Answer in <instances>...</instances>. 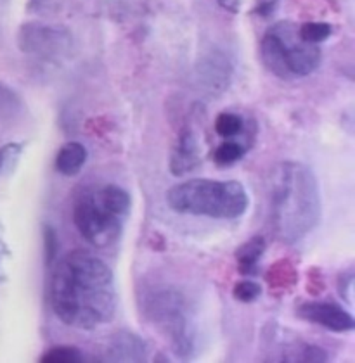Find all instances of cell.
<instances>
[{
  "label": "cell",
  "instance_id": "8",
  "mask_svg": "<svg viewBox=\"0 0 355 363\" xmlns=\"http://www.w3.org/2000/svg\"><path fill=\"white\" fill-rule=\"evenodd\" d=\"M302 320L315 323L331 333H350L355 329V320L350 311L333 301H305L297 308Z\"/></svg>",
  "mask_w": 355,
  "mask_h": 363
},
{
  "label": "cell",
  "instance_id": "21",
  "mask_svg": "<svg viewBox=\"0 0 355 363\" xmlns=\"http://www.w3.org/2000/svg\"><path fill=\"white\" fill-rule=\"evenodd\" d=\"M23 156V144H6L0 147V177H9Z\"/></svg>",
  "mask_w": 355,
  "mask_h": 363
},
{
  "label": "cell",
  "instance_id": "24",
  "mask_svg": "<svg viewBox=\"0 0 355 363\" xmlns=\"http://www.w3.org/2000/svg\"><path fill=\"white\" fill-rule=\"evenodd\" d=\"M329 360V354L327 351L315 345H305L302 350V357L300 362H309V363H324Z\"/></svg>",
  "mask_w": 355,
  "mask_h": 363
},
{
  "label": "cell",
  "instance_id": "6",
  "mask_svg": "<svg viewBox=\"0 0 355 363\" xmlns=\"http://www.w3.org/2000/svg\"><path fill=\"white\" fill-rule=\"evenodd\" d=\"M73 222L90 246L106 250L118 242L127 220L102 203L99 191H85L75 201Z\"/></svg>",
  "mask_w": 355,
  "mask_h": 363
},
{
  "label": "cell",
  "instance_id": "22",
  "mask_svg": "<svg viewBox=\"0 0 355 363\" xmlns=\"http://www.w3.org/2000/svg\"><path fill=\"white\" fill-rule=\"evenodd\" d=\"M260 294H262V287L253 280H241L236 284L234 291H232V296L239 303H253L260 298Z\"/></svg>",
  "mask_w": 355,
  "mask_h": 363
},
{
  "label": "cell",
  "instance_id": "11",
  "mask_svg": "<svg viewBox=\"0 0 355 363\" xmlns=\"http://www.w3.org/2000/svg\"><path fill=\"white\" fill-rule=\"evenodd\" d=\"M108 354L114 362H144L149 348L141 335L130 330H120L109 339Z\"/></svg>",
  "mask_w": 355,
  "mask_h": 363
},
{
  "label": "cell",
  "instance_id": "7",
  "mask_svg": "<svg viewBox=\"0 0 355 363\" xmlns=\"http://www.w3.org/2000/svg\"><path fill=\"white\" fill-rule=\"evenodd\" d=\"M18 47L23 54L56 62L73 52V35L65 26L25 23L18 31Z\"/></svg>",
  "mask_w": 355,
  "mask_h": 363
},
{
  "label": "cell",
  "instance_id": "25",
  "mask_svg": "<svg viewBox=\"0 0 355 363\" xmlns=\"http://www.w3.org/2000/svg\"><path fill=\"white\" fill-rule=\"evenodd\" d=\"M62 0H30L28 2V9L31 13H38V14H47L56 11L59 6H61Z\"/></svg>",
  "mask_w": 355,
  "mask_h": 363
},
{
  "label": "cell",
  "instance_id": "15",
  "mask_svg": "<svg viewBox=\"0 0 355 363\" xmlns=\"http://www.w3.org/2000/svg\"><path fill=\"white\" fill-rule=\"evenodd\" d=\"M267 282H269L271 289L275 293H286L291 287L297 284V270L291 265L288 259H281L271 268L267 274Z\"/></svg>",
  "mask_w": 355,
  "mask_h": 363
},
{
  "label": "cell",
  "instance_id": "23",
  "mask_svg": "<svg viewBox=\"0 0 355 363\" xmlns=\"http://www.w3.org/2000/svg\"><path fill=\"white\" fill-rule=\"evenodd\" d=\"M42 234H43V258H45V265L50 267L54 262H56V256H58V247H59L58 235H56V230L47 223H43Z\"/></svg>",
  "mask_w": 355,
  "mask_h": 363
},
{
  "label": "cell",
  "instance_id": "29",
  "mask_svg": "<svg viewBox=\"0 0 355 363\" xmlns=\"http://www.w3.org/2000/svg\"><path fill=\"white\" fill-rule=\"evenodd\" d=\"M7 256H11V251H9V246H7L6 239H4V228L2 225H0V259L7 258Z\"/></svg>",
  "mask_w": 355,
  "mask_h": 363
},
{
  "label": "cell",
  "instance_id": "18",
  "mask_svg": "<svg viewBox=\"0 0 355 363\" xmlns=\"http://www.w3.org/2000/svg\"><path fill=\"white\" fill-rule=\"evenodd\" d=\"M244 120L239 114L224 111L217 116L215 120V132L219 133L222 139H234V137L241 135L244 128Z\"/></svg>",
  "mask_w": 355,
  "mask_h": 363
},
{
  "label": "cell",
  "instance_id": "5",
  "mask_svg": "<svg viewBox=\"0 0 355 363\" xmlns=\"http://www.w3.org/2000/svg\"><path fill=\"white\" fill-rule=\"evenodd\" d=\"M260 56L266 68L283 80H295L312 74L321 65V49L315 43L303 40L298 25L279 21L263 35Z\"/></svg>",
  "mask_w": 355,
  "mask_h": 363
},
{
  "label": "cell",
  "instance_id": "2",
  "mask_svg": "<svg viewBox=\"0 0 355 363\" xmlns=\"http://www.w3.org/2000/svg\"><path fill=\"white\" fill-rule=\"evenodd\" d=\"M269 201L272 227L283 242H298L321 223V189L307 164L298 161L279 163L271 177Z\"/></svg>",
  "mask_w": 355,
  "mask_h": 363
},
{
  "label": "cell",
  "instance_id": "14",
  "mask_svg": "<svg viewBox=\"0 0 355 363\" xmlns=\"http://www.w3.org/2000/svg\"><path fill=\"white\" fill-rule=\"evenodd\" d=\"M99 197L113 213L125 220L129 218L130 210H132V199L125 189H121L120 185H106L99 191Z\"/></svg>",
  "mask_w": 355,
  "mask_h": 363
},
{
  "label": "cell",
  "instance_id": "3",
  "mask_svg": "<svg viewBox=\"0 0 355 363\" xmlns=\"http://www.w3.org/2000/svg\"><path fill=\"white\" fill-rule=\"evenodd\" d=\"M167 203L180 215L236 220L248 211L250 196L238 180L192 179L173 185L167 194Z\"/></svg>",
  "mask_w": 355,
  "mask_h": 363
},
{
  "label": "cell",
  "instance_id": "19",
  "mask_svg": "<svg viewBox=\"0 0 355 363\" xmlns=\"http://www.w3.org/2000/svg\"><path fill=\"white\" fill-rule=\"evenodd\" d=\"M298 33L305 42L319 45V43L326 42L327 38L333 35V26H331L329 23L309 21V23H303L302 26H298Z\"/></svg>",
  "mask_w": 355,
  "mask_h": 363
},
{
  "label": "cell",
  "instance_id": "9",
  "mask_svg": "<svg viewBox=\"0 0 355 363\" xmlns=\"http://www.w3.org/2000/svg\"><path fill=\"white\" fill-rule=\"evenodd\" d=\"M232 78V62L224 52L213 50L201 59L198 66V80L201 86L212 96H220L227 90Z\"/></svg>",
  "mask_w": 355,
  "mask_h": 363
},
{
  "label": "cell",
  "instance_id": "17",
  "mask_svg": "<svg viewBox=\"0 0 355 363\" xmlns=\"http://www.w3.org/2000/svg\"><path fill=\"white\" fill-rule=\"evenodd\" d=\"M244 154H246V145H243L238 140L226 139V142L220 144L213 152V161L219 167H231V164L238 163Z\"/></svg>",
  "mask_w": 355,
  "mask_h": 363
},
{
  "label": "cell",
  "instance_id": "1",
  "mask_svg": "<svg viewBox=\"0 0 355 363\" xmlns=\"http://www.w3.org/2000/svg\"><path fill=\"white\" fill-rule=\"evenodd\" d=\"M50 306L66 325L94 330L114 318L118 306L111 268L90 251L75 250L54 267Z\"/></svg>",
  "mask_w": 355,
  "mask_h": 363
},
{
  "label": "cell",
  "instance_id": "4",
  "mask_svg": "<svg viewBox=\"0 0 355 363\" xmlns=\"http://www.w3.org/2000/svg\"><path fill=\"white\" fill-rule=\"evenodd\" d=\"M141 308L146 318L170 342L180 358H191L196 351V333L189 303L182 291L173 286H151L142 291Z\"/></svg>",
  "mask_w": 355,
  "mask_h": 363
},
{
  "label": "cell",
  "instance_id": "13",
  "mask_svg": "<svg viewBox=\"0 0 355 363\" xmlns=\"http://www.w3.org/2000/svg\"><path fill=\"white\" fill-rule=\"evenodd\" d=\"M87 161V149L80 142H68L59 149L56 156V169L65 177H75L82 172Z\"/></svg>",
  "mask_w": 355,
  "mask_h": 363
},
{
  "label": "cell",
  "instance_id": "12",
  "mask_svg": "<svg viewBox=\"0 0 355 363\" xmlns=\"http://www.w3.org/2000/svg\"><path fill=\"white\" fill-rule=\"evenodd\" d=\"M266 239L262 235H253L246 242L241 244L236 251V263H238L239 274L244 277H255L258 272V263L262 255L266 252Z\"/></svg>",
  "mask_w": 355,
  "mask_h": 363
},
{
  "label": "cell",
  "instance_id": "26",
  "mask_svg": "<svg viewBox=\"0 0 355 363\" xmlns=\"http://www.w3.org/2000/svg\"><path fill=\"white\" fill-rule=\"evenodd\" d=\"M279 0H256L253 13L260 18H269L271 14H274L275 7H278Z\"/></svg>",
  "mask_w": 355,
  "mask_h": 363
},
{
  "label": "cell",
  "instance_id": "27",
  "mask_svg": "<svg viewBox=\"0 0 355 363\" xmlns=\"http://www.w3.org/2000/svg\"><path fill=\"white\" fill-rule=\"evenodd\" d=\"M352 275H342L338 280V287H340V294L345 296L346 301H350V291H352Z\"/></svg>",
  "mask_w": 355,
  "mask_h": 363
},
{
  "label": "cell",
  "instance_id": "16",
  "mask_svg": "<svg viewBox=\"0 0 355 363\" xmlns=\"http://www.w3.org/2000/svg\"><path fill=\"white\" fill-rule=\"evenodd\" d=\"M23 113V101L9 85L0 84V121H11Z\"/></svg>",
  "mask_w": 355,
  "mask_h": 363
},
{
  "label": "cell",
  "instance_id": "28",
  "mask_svg": "<svg viewBox=\"0 0 355 363\" xmlns=\"http://www.w3.org/2000/svg\"><path fill=\"white\" fill-rule=\"evenodd\" d=\"M217 2L224 11L231 14H238L239 9H241V0H217Z\"/></svg>",
  "mask_w": 355,
  "mask_h": 363
},
{
  "label": "cell",
  "instance_id": "20",
  "mask_svg": "<svg viewBox=\"0 0 355 363\" xmlns=\"http://www.w3.org/2000/svg\"><path fill=\"white\" fill-rule=\"evenodd\" d=\"M84 360V353L75 346H54L42 354V363H78Z\"/></svg>",
  "mask_w": 355,
  "mask_h": 363
},
{
  "label": "cell",
  "instance_id": "10",
  "mask_svg": "<svg viewBox=\"0 0 355 363\" xmlns=\"http://www.w3.org/2000/svg\"><path fill=\"white\" fill-rule=\"evenodd\" d=\"M201 161H203V149L198 133L191 126H185L179 133V139L172 151L170 173L173 177H184L198 168Z\"/></svg>",
  "mask_w": 355,
  "mask_h": 363
}]
</instances>
